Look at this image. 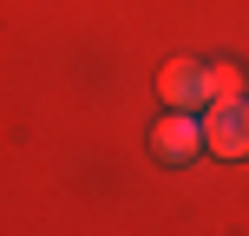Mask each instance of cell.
I'll return each mask as SVG.
<instances>
[{"label":"cell","instance_id":"cell-1","mask_svg":"<svg viewBox=\"0 0 249 236\" xmlns=\"http://www.w3.org/2000/svg\"><path fill=\"white\" fill-rule=\"evenodd\" d=\"M203 138H210L216 158H249V99L203 105Z\"/></svg>","mask_w":249,"mask_h":236},{"label":"cell","instance_id":"cell-2","mask_svg":"<svg viewBox=\"0 0 249 236\" xmlns=\"http://www.w3.org/2000/svg\"><path fill=\"white\" fill-rule=\"evenodd\" d=\"M158 92H164L171 112H203V105H210V66L171 59V66H164V79H158Z\"/></svg>","mask_w":249,"mask_h":236},{"label":"cell","instance_id":"cell-4","mask_svg":"<svg viewBox=\"0 0 249 236\" xmlns=\"http://www.w3.org/2000/svg\"><path fill=\"white\" fill-rule=\"evenodd\" d=\"M216 99H243V73L236 66H210V105Z\"/></svg>","mask_w":249,"mask_h":236},{"label":"cell","instance_id":"cell-3","mask_svg":"<svg viewBox=\"0 0 249 236\" xmlns=\"http://www.w3.org/2000/svg\"><path fill=\"white\" fill-rule=\"evenodd\" d=\"M151 145H158V158L184 164V158H197V145H210V138H203V118L197 112H177V118H164L158 131H151Z\"/></svg>","mask_w":249,"mask_h":236}]
</instances>
